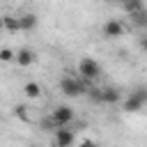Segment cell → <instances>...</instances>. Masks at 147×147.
<instances>
[{"instance_id": "d6986e66", "label": "cell", "mask_w": 147, "mask_h": 147, "mask_svg": "<svg viewBox=\"0 0 147 147\" xmlns=\"http://www.w3.org/2000/svg\"><path fill=\"white\" fill-rule=\"evenodd\" d=\"M0 122H2V113H0Z\"/></svg>"}, {"instance_id": "9a60e30c", "label": "cell", "mask_w": 147, "mask_h": 147, "mask_svg": "<svg viewBox=\"0 0 147 147\" xmlns=\"http://www.w3.org/2000/svg\"><path fill=\"white\" fill-rule=\"evenodd\" d=\"M39 129H41V131H55V129H57V124H55V122H53V117L48 115V117H44V119L39 122Z\"/></svg>"}, {"instance_id": "5b68a950", "label": "cell", "mask_w": 147, "mask_h": 147, "mask_svg": "<svg viewBox=\"0 0 147 147\" xmlns=\"http://www.w3.org/2000/svg\"><path fill=\"white\" fill-rule=\"evenodd\" d=\"M76 142V133L74 129H67V126H57L53 131V145L55 147H69Z\"/></svg>"}, {"instance_id": "3957f363", "label": "cell", "mask_w": 147, "mask_h": 147, "mask_svg": "<svg viewBox=\"0 0 147 147\" xmlns=\"http://www.w3.org/2000/svg\"><path fill=\"white\" fill-rule=\"evenodd\" d=\"M145 103H147V92H145V87H138L136 92H131L126 99H124V110L126 113H140L142 108H145Z\"/></svg>"}, {"instance_id": "7a4b0ae2", "label": "cell", "mask_w": 147, "mask_h": 147, "mask_svg": "<svg viewBox=\"0 0 147 147\" xmlns=\"http://www.w3.org/2000/svg\"><path fill=\"white\" fill-rule=\"evenodd\" d=\"M76 74L80 76V78H85V80H90V83H94L99 76H101V64L94 60V57H90V55H85V57H80V62H78V69H76Z\"/></svg>"}, {"instance_id": "8992f818", "label": "cell", "mask_w": 147, "mask_h": 147, "mask_svg": "<svg viewBox=\"0 0 147 147\" xmlns=\"http://www.w3.org/2000/svg\"><path fill=\"white\" fill-rule=\"evenodd\" d=\"M124 32H126V28H124V23L117 21V18H108V21L103 23V37H106V39H119Z\"/></svg>"}, {"instance_id": "ffe728a7", "label": "cell", "mask_w": 147, "mask_h": 147, "mask_svg": "<svg viewBox=\"0 0 147 147\" xmlns=\"http://www.w3.org/2000/svg\"><path fill=\"white\" fill-rule=\"evenodd\" d=\"M119 2H124V0H119Z\"/></svg>"}, {"instance_id": "52a82bcc", "label": "cell", "mask_w": 147, "mask_h": 147, "mask_svg": "<svg viewBox=\"0 0 147 147\" xmlns=\"http://www.w3.org/2000/svg\"><path fill=\"white\" fill-rule=\"evenodd\" d=\"M14 62L18 67H30L37 62V53L32 48H18V51H14Z\"/></svg>"}, {"instance_id": "6da1fadb", "label": "cell", "mask_w": 147, "mask_h": 147, "mask_svg": "<svg viewBox=\"0 0 147 147\" xmlns=\"http://www.w3.org/2000/svg\"><path fill=\"white\" fill-rule=\"evenodd\" d=\"M87 85H90V80L80 78L78 74H69V76H64V78L60 80V90H62V94L69 96V99L83 96L85 90H87Z\"/></svg>"}, {"instance_id": "ac0fdd59", "label": "cell", "mask_w": 147, "mask_h": 147, "mask_svg": "<svg viewBox=\"0 0 147 147\" xmlns=\"http://www.w3.org/2000/svg\"><path fill=\"white\" fill-rule=\"evenodd\" d=\"M0 32H5V23H2V16H0Z\"/></svg>"}, {"instance_id": "e0dca14e", "label": "cell", "mask_w": 147, "mask_h": 147, "mask_svg": "<svg viewBox=\"0 0 147 147\" xmlns=\"http://www.w3.org/2000/svg\"><path fill=\"white\" fill-rule=\"evenodd\" d=\"M14 115H16V117H21V119H28V106H23V103H21V106H16V108H14Z\"/></svg>"}, {"instance_id": "9c48e42d", "label": "cell", "mask_w": 147, "mask_h": 147, "mask_svg": "<svg viewBox=\"0 0 147 147\" xmlns=\"http://www.w3.org/2000/svg\"><path fill=\"white\" fill-rule=\"evenodd\" d=\"M119 101H122V92H119L117 87H103V90H101V103L115 106V103H119Z\"/></svg>"}, {"instance_id": "4fadbf2b", "label": "cell", "mask_w": 147, "mask_h": 147, "mask_svg": "<svg viewBox=\"0 0 147 147\" xmlns=\"http://www.w3.org/2000/svg\"><path fill=\"white\" fill-rule=\"evenodd\" d=\"M122 7H124V11H126V14H133V11L145 9L142 0H124V2H122Z\"/></svg>"}, {"instance_id": "30bf717a", "label": "cell", "mask_w": 147, "mask_h": 147, "mask_svg": "<svg viewBox=\"0 0 147 147\" xmlns=\"http://www.w3.org/2000/svg\"><path fill=\"white\" fill-rule=\"evenodd\" d=\"M23 94H25L28 99H39V96H41V85L34 83V80H30V83L23 85Z\"/></svg>"}, {"instance_id": "8fae6325", "label": "cell", "mask_w": 147, "mask_h": 147, "mask_svg": "<svg viewBox=\"0 0 147 147\" xmlns=\"http://www.w3.org/2000/svg\"><path fill=\"white\" fill-rule=\"evenodd\" d=\"M2 23H5V30H9V32H21L18 16H2Z\"/></svg>"}, {"instance_id": "2e32d148", "label": "cell", "mask_w": 147, "mask_h": 147, "mask_svg": "<svg viewBox=\"0 0 147 147\" xmlns=\"http://www.w3.org/2000/svg\"><path fill=\"white\" fill-rule=\"evenodd\" d=\"M0 62H14V51L11 48H0Z\"/></svg>"}, {"instance_id": "277c9868", "label": "cell", "mask_w": 147, "mask_h": 147, "mask_svg": "<svg viewBox=\"0 0 147 147\" xmlns=\"http://www.w3.org/2000/svg\"><path fill=\"white\" fill-rule=\"evenodd\" d=\"M51 117H53V122H55L57 126H69V124L76 119V113H74V108H71V106L62 103V106H55V108H53Z\"/></svg>"}, {"instance_id": "5bb4252c", "label": "cell", "mask_w": 147, "mask_h": 147, "mask_svg": "<svg viewBox=\"0 0 147 147\" xmlns=\"http://www.w3.org/2000/svg\"><path fill=\"white\" fill-rule=\"evenodd\" d=\"M131 18H133V23L138 25V28H145L147 25V11L145 9H140V11H133V14H129Z\"/></svg>"}, {"instance_id": "7c38bea8", "label": "cell", "mask_w": 147, "mask_h": 147, "mask_svg": "<svg viewBox=\"0 0 147 147\" xmlns=\"http://www.w3.org/2000/svg\"><path fill=\"white\" fill-rule=\"evenodd\" d=\"M85 94H87V99L92 101V103H101V87H96V85H87V90H85Z\"/></svg>"}, {"instance_id": "ba28073f", "label": "cell", "mask_w": 147, "mask_h": 147, "mask_svg": "<svg viewBox=\"0 0 147 147\" xmlns=\"http://www.w3.org/2000/svg\"><path fill=\"white\" fill-rule=\"evenodd\" d=\"M18 25H21V32H30V30H34L39 25V18H37V14L28 11V14L18 16Z\"/></svg>"}]
</instances>
